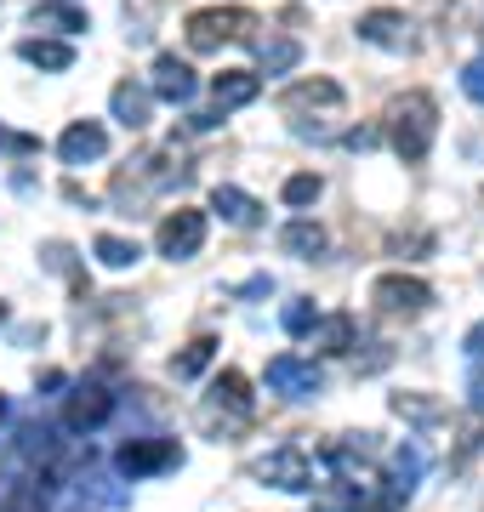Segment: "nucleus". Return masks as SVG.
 Wrapping results in <instances>:
<instances>
[{"label": "nucleus", "mask_w": 484, "mask_h": 512, "mask_svg": "<svg viewBox=\"0 0 484 512\" xmlns=\"http://www.w3.org/2000/svg\"><path fill=\"white\" fill-rule=\"evenodd\" d=\"M342 109H348V97H342V86H336V80H325V74L297 80V86L280 97V114L291 120V131H297V137H331L336 120H342Z\"/></svg>", "instance_id": "f257e3e1"}, {"label": "nucleus", "mask_w": 484, "mask_h": 512, "mask_svg": "<svg viewBox=\"0 0 484 512\" xmlns=\"http://www.w3.org/2000/svg\"><path fill=\"white\" fill-rule=\"evenodd\" d=\"M433 137H439V103L428 92H405L388 103V143L405 165L428 160Z\"/></svg>", "instance_id": "f03ea898"}, {"label": "nucleus", "mask_w": 484, "mask_h": 512, "mask_svg": "<svg viewBox=\"0 0 484 512\" xmlns=\"http://www.w3.org/2000/svg\"><path fill=\"white\" fill-rule=\"evenodd\" d=\"M251 416H257V404H251V382H245L240 370H223V376L211 382V393H205V404H200L205 433L234 439V433H245V427H251Z\"/></svg>", "instance_id": "7ed1b4c3"}, {"label": "nucleus", "mask_w": 484, "mask_h": 512, "mask_svg": "<svg viewBox=\"0 0 484 512\" xmlns=\"http://www.w3.org/2000/svg\"><path fill=\"white\" fill-rule=\"evenodd\" d=\"M257 29V12H245V6H205L188 18V52H223V46H240L251 40Z\"/></svg>", "instance_id": "20e7f679"}, {"label": "nucleus", "mask_w": 484, "mask_h": 512, "mask_svg": "<svg viewBox=\"0 0 484 512\" xmlns=\"http://www.w3.org/2000/svg\"><path fill=\"white\" fill-rule=\"evenodd\" d=\"M120 478H154V473H171L183 467V444L177 439H126L120 456H114Z\"/></svg>", "instance_id": "39448f33"}, {"label": "nucleus", "mask_w": 484, "mask_h": 512, "mask_svg": "<svg viewBox=\"0 0 484 512\" xmlns=\"http://www.w3.org/2000/svg\"><path fill=\"white\" fill-rule=\"evenodd\" d=\"M371 302L382 313H393V319H416V313H428L433 285L428 279H416V274H382L371 285Z\"/></svg>", "instance_id": "423d86ee"}, {"label": "nucleus", "mask_w": 484, "mask_h": 512, "mask_svg": "<svg viewBox=\"0 0 484 512\" xmlns=\"http://www.w3.org/2000/svg\"><path fill=\"white\" fill-rule=\"evenodd\" d=\"M251 478H262V484H274V490H314V461L302 456L297 444H285V450H268L262 461H251Z\"/></svg>", "instance_id": "0eeeda50"}, {"label": "nucleus", "mask_w": 484, "mask_h": 512, "mask_svg": "<svg viewBox=\"0 0 484 512\" xmlns=\"http://www.w3.org/2000/svg\"><path fill=\"white\" fill-rule=\"evenodd\" d=\"M268 387H274L280 399H319V393H325V370H319L314 359L280 353V359H268Z\"/></svg>", "instance_id": "6e6552de"}, {"label": "nucleus", "mask_w": 484, "mask_h": 512, "mask_svg": "<svg viewBox=\"0 0 484 512\" xmlns=\"http://www.w3.org/2000/svg\"><path fill=\"white\" fill-rule=\"evenodd\" d=\"M154 245H160V256H166V262H188V256H200V245H205V211L177 205V211L160 222Z\"/></svg>", "instance_id": "1a4fd4ad"}, {"label": "nucleus", "mask_w": 484, "mask_h": 512, "mask_svg": "<svg viewBox=\"0 0 484 512\" xmlns=\"http://www.w3.org/2000/svg\"><path fill=\"white\" fill-rule=\"evenodd\" d=\"M359 40L382 46V52H416V23L405 12H393V6H376V12L359 18Z\"/></svg>", "instance_id": "9d476101"}, {"label": "nucleus", "mask_w": 484, "mask_h": 512, "mask_svg": "<svg viewBox=\"0 0 484 512\" xmlns=\"http://www.w3.org/2000/svg\"><path fill=\"white\" fill-rule=\"evenodd\" d=\"M109 416H114V393L103 382H80L69 393V404H63V427L69 433H97Z\"/></svg>", "instance_id": "9b49d317"}, {"label": "nucleus", "mask_w": 484, "mask_h": 512, "mask_svg": "<svg viewBox=\"0 0 484 512\" xmlns=\"http://www.w3.org/2000/svg\"><path fill=\"white\" fill-rule=\"evenodd\" d=\"M194 92H200V80H194V69H188L177 52L154 57V74H149V97H160V103H194Z\"/></svg>", "instance_id": "f8f14e48"}, {"label": "nucleus", "mask_w": 484, "mask_h": 512, "mask_svg": "<svg viewBox=\"0 0 484 512\" xmlns=\"http://www.w3.org/2000/svg\"><path fill=\"white\" fill-rule=\"evenodd\" d=\"M109 154V131L97 126V120H75V126L57 137V160L63 165H92Z\"/></svg>", "instance_id": "ddd939ff"}, {"label": "nucleus", "mask_w": 484, "mask_h": 512, "mask_svg": "<svg viewBox=\"0 0 484 512\" xmlns=\"http://www.w3.org/2000/svg\"><path fill=\"white\" fill-rule=\"evenodd\" d=\"M257 92H262V74H251V69H223L217 80H211L217 120H223V114H234V109H245V103H257Z\"/></svg>", "instance_id": "4468645a"}, {"label": "nucleus", "mask_w": 484, "mask_h": 512, "mask_svg": "<svg viewBox=\"0 0 484 512\" xmlns=\"http://www.w3.org/2000/svg\"><path fill=\"white\" fill-rule=\"evenodd\" d=\"M0 512H52V478H46V473L12 478L6 495H0Z\"/></svg>", "instance_id": "2eb2a0df"}, {"label": "nucleus", "mask_w": 484, "mask_h": 512, "mask_svg": "<svg viewBox=\"0 0 484 512\" xmlns=\"http://www.w3.org/2000/svg\"><path fill=\"white\" fill-rule=\"evenodd\" d=\"M211 211L223 222H234V228H257L262 222V205L245 194V188H234V183H217L211 188Z\"/></svg>", "instance_id": "dca6fc26"}, {"label": "nucleus", "mask_w": 484, "mask_h": 512, "mask_svg": "<svg viewBox=\"0 0 484 512\" xmlns=\"http://www.w3.org/2000/svg\"><path fill=\"white\" fill-rule=\"evenodd\" d=\"M109 109H114V120L126 131H143L149 126V114H154V97H149V86H131V80H120L114 86V97H109Z\"/></svg>", "instance_id": "f3484780"}, {"label": "nucleus", "mask_w": 484, "mask_h": 512, "mask_svg": "<svg viewBox=\"0 0 484 512\" xmlns=\"http://www.w3.org/2000/svg\"><path fill=\"white\" fill-rule=\"evenodd\" d=\"M18 57L23 63H35V69H46V74L75 69V46H69V40H46V35H29L18 46Z\"/></svg>", "instance_id": "a211bd4d"}, {"label": "nucleus", "mask_w": 484, "mask_h": 512, "mask_svg": "<svg viewBox=\"0 0 484 512\" xmlns=\"http://www.w3.org/2000/svg\"><path fill=\"white\" fill-rule=\"evenodd\" d=\"M280 245H285V256H302V262H314V256H325V228H319L314 217H297V222H285L280 228Z\"/></svg>", "instance_id": "6ab92c4d"}, {"label": "nucleus", "mask_w": 484, "mask_h": 512, "mask_svg": "<svg viewBox=\"0 0 484 512\" xmlns=\"http://www.w3.org/2000/svg\"><path fill=\"white\" fill-rule=\"evenodd\" d=\"M52 456H57V433L52 427H23L18 433V461L29 467V473H40Z\"/></svg>", "instance_id": "aec40b11"}, {"label": "nucleus", "mask_w": 484, "mask_h": 512, "mask_svg": "<svg viewBox=\"0 0 484 512\" xmlns=\"http://www.w3.org/2000/svg\"><path fill=\"white\" fill-rule=\"evenodd\" d=\"M422 473H428V456H422V444H405V450H393V478H388V484H393L399 495L416 490V478H422Z\"/></svg>", "instance_id": "412c9836"}, {"label": "nucleus", "mask_w": 484, "mask_h": 512, "mask_svg": "<svg viewBox=\"0 0 484 512\" xmlns=\"http://www.w3.org/2000/svg\"><path fill=\"white\" fill-rule=\"evenodd\" d=\"M308 336H314L325 353H348V348H354V319H348V313H331V319H319Z\"/></svg>", "instance_id": "4be33fe9"}, {"label": "nucleus", "mask_w": 484, "mask_h": 512, "mask_svg": "<svg viewBox=\"0 0 484 512\" xmlns=\"http://www.w3.org/2000/svg\"><path fill=\"white\" fill-rule=\"evenodd\" d=\"M211 359H217V342H211V336H200V342H188V348L171 359V376H177V382H194Z\"/></svg>", "instance_id": "5701e85b"}, {"label": "nucleus", "mask_w": 484, "mask_h": 512, "mask_svg": "<svg viewBox=\"0 0 484 512\" xmlns=\"http://www.w3.org/2000/svg\"><path fill=\"white\" fill-rule=\"evenodd\" d=\"M393 416L416 421V427H433V421L445 416V404L428 399V393H393Z\"/></svg>", "instance_id": "b1692460"}, {"label": "nucleus", "mask_w": 484, "mask_h": 512, "mask_svg": "<svg viewBox=\"0 0 484 512\" xmlns=\"http://www.w3.org/2000/svg\"><path fill=\"white\" fill-rule=\"evenodd\" d=\"M262 52V74H285V69H297V57H302V46L291 35H268L257 46Z\"/></svg>", "instance_id": "393cba45"}, {"label": "nucleus", "mask_w": 484, "mask_h": 512, "mask_svg": "<svg viewBox=\"0 0 484 512\" xmlns=\"http://www.w3.org/2000/svg\"><path fill=\"white\" fill-rule=\"evenodd\" d=\"M97 262H103V268H137V239H120V234H97Z\"/></svg>", "instance_id": "a878e982"}, {"label": "nucleus", "mask_w": 484, "mask_h": 512, "mask_svg": "<svg viewBox=\"0 0 484 512\" xmlns=\"http://www.w3.org/2000/svg\"><path fill=\"white\" fill-rule=\"evenodd\" d=\"M46 23V29H57V35H80L86 29V12L80 6H40L35 12V29Z\"/></svg>", "instance_id": "bb28decb"}, {"label": "nucleus", "mask_w": 484, "mask_h": 512, "mask_svg": "<svg viewBox=\"0 0 484 512\" xmlns=\"http://www.w3.org/2000/svg\"><path fill=\"white\" fill-rule=\"evenodd\" d=\"M80 501H103V507H126L131 495H126V490H114V478H109V473H86V478H80Z\"/></svg>", "instance_id": "cd10ccee"}, {"label": "nucleus", "mask_w": 484, "mask_h": 512, "mask_svg": "<svg viewBox=\"0 0 484 512\" xmlns=\"http://www.w3.org/2000/svg\"><path fill=\"white\" fill-rule=\"evenodd\" d=\"M319 194H325V183H319L314 171H297V177H285V188H280V200L297 205V211H302V205H314Z\"/></svg>", "instance_id": "c85d7f7f"}, {"label": "nucleus", "mask_w": 484, "mask_h": 512, "mask_svg": "<svg viewBox=\"0 0 484 512\" xmlns=\"http://www.w3.org/2000/svg\"><path fill=\"white\" fill-rule=\"evenodd\" d=\"M314 325H319V308H314V302H291V308H285V330H291V336H308Z\"/></svg>", "instance_id": "c756f323"}, {"label": "nucleus", "mask_w": 484, "mask_h": 512, "mask_svg": "<svg viewBox=\"0 0 484 512\" xmlns=\"http://www.w3.org/2000/svg\"><path fill=\"white\" fill-rule=\"evenodd\" d=\"M462 92H467V97H473V103L484 109V57H473V63L462 69Z\"/></svg>", "instance_id": "7c9ffc66"}, {"label": "nucleus", "mask_w": 484, "mask_h": 512, "mask_svg": "<svg viewBox=\"0 0 484 512\" xmlns=\"http://www.w3.org/2000/svg\"><path fill=\"white\" fill-rule=\"evenodd\" d=\"M0 148H6V154H35L40 137H29V131H12V126H0Z\"/></svg>", "instance_id": "2f4dec72"}, {"label": "nucleus", "mask_w": 484, "mask_h": 512, "mask_svg": "<svg viewBox=\"0 0 484 512\" xmlns=\"http://www.w3.org/2000/svg\"><path fill=\"white\" fill-rule=\"evenodd\" d=\"M462 353H467V359H484V319L462 336Z\"/></svg>", "instance_id": "473e14b6"}, {"label": "nucleus", "mask_w": 484, "mask_h": 512, "mask_svg": "<svg viewBox=\"0 0 484 512\" xmlns=\"http://www.w3.org/2000/svg\"><path fill=\"white\" fill-rule=\"evenodd\" d=\"M342 143H348V148H354V154H359V148H376V131H371V126H359V131H348Z\"/></svg>", "instance_id": "72a5a7b5"}, {"label": "nucleus", "mask_w": 484, "mask_h": 512, "mask_svg": "<svg viewBox=\"0 0 484 512\" xmlns=\"http://www.w3.org/2000/svg\"><path fill=\"white\" fill-rule=\"evenodd\" d=\"M467 404H473V410H484V370H473V387H467Z\"/></svg>", "instance_id": "f704fd0d"}, {"label": "nucleus", "mask_w": 484, "mask_h": 512, "mask_svg": "<svg viewBox=\"0 0 484 512\" xmlns=\"http://www.w3.org/2000/svg\"><path fill=\"white\" fill-rule=\"evenodd\" d=\"M0 325H6V302H0Z\"/></svg>", "instance_id": "c9c22d12"}, {"label": "nucleus", "mask_w": 484, "mask_h": 512, "mask_svg": "<svg viewBox=\"0 0 484 512\" xmlns=\"http://www.w3.org/2000/svg\"><path fill=\"white\" fill-rule=\"evenodd\" d=\"M69 6H75V0H69Z\"/></svg>", "instance_id": "e433bc0d"}]
</instances>
